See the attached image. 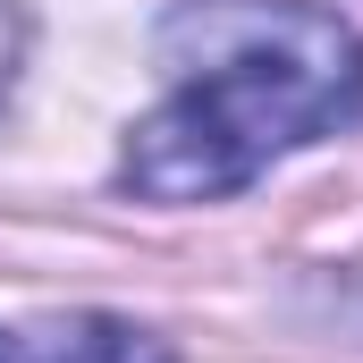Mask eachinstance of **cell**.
Listing matches in <instances>:
<instances>
[{"label": "cell", "instance_id": "1", "mask_svg": "<svg viewBox=\"0 0 363 363\" xmlns=\"http://www.w3.org/2000/svg\"><path fill=\"white\" fill-rule=\"evenodd\" d=\"M169 101L135 118L118 186L144 203H220L279 152L363 118V34L304 0H178L161 17Z\"/></svg>", "mask_w": 363, "mask_h": 363}, {"label": "cell", "instance_id": "2", "mask_svg": "<svg viewBox=\"0 0 363 363\" xmlns=\"http://www.w3.org/2000/svg\"><path fill=\"white\" fill-rule=\"evenodd\" d=\"M0 363H169V347L118 313H68V321L0 330Z\"/></svg>", "mask_w": 363, "mask_h": 363}, {"label": "cell", "instance_id": "3", "mask_svg": "<svg viewBox=\"0 0 363 363\" xmlns=\"http://www.w3.org/2000/svg\"><path fill=\"white\" fill-rule=\"evenodd\" d=\"M17 60H26V17H17V0H0V101L17 85Z\"/></svg>", "mask_w": 363, "mask_h": 363}]
</instances>
